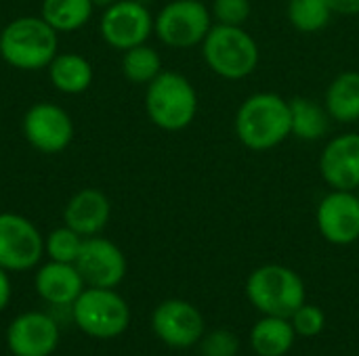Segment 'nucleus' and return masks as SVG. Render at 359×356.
<instances>
[{
	"mask_svg": "<svg viewBox=\"0 0 359 356\" xmlns=\"http://www.w3.org/2000/svg\"><path fill=\"white\" fill-rule=\"evenodd\" d=\"M72 321L90 338L111 340L128 329L130 308L116 290L84 287L72 304Z\"/></svg>",
	"mask_w": 359,
	"mask_h": 356,
	"instance_id": "nucleus-6",
	"label": "nucleus"
},
{
	"mask_svg": "<svg viewBox=\"0 0 359 356\" xmlns=\"http://www.w3.org/2000/svg\"><path fill=\"white\" fill-rule=\"evenodd\" d=\"M208 8H210L212 21L219 25L244 27L252 15V2L250 0H212Z\"/></svg>",
	"mask_w": 359,
	"mask_h": 356,
	"instance_id": "nucleus-26",
	"label": "nucleus"
},
{
	"mask_svg": "<svg viewBox=\"0 0 359 356\" xmlns=\"http://www.w3.org/2000/svg\"><path fill=\"white\" fill-rule=\"evenodd\" d=\"M208 69L229 82L246 80L259 69L261 48L246 27L215 23L200 44Z\"/></svg>",
	"mask_w": 359,
	"mask_h": 356,
	"instance_id": "nucleus-2",
	"label": "nucleus"
},
{
	"mask_svg": "<svg viewBox=\"0 0 359 356\" xmlns=\"http://www.w3.org/2000/svg\"><path fill=\"white\" fill-rule=\"evenodd\" d=\"M292 329L301 338H316L324 332L326 327V315L318 304L303 302L290 317Z\"/></svg>",
	"mask_w": 359,
	"mask_h": 356,
	"instance_id": "nucleus-27",
	"label": "nucleus"
},
{
	"mask_svg": "<svg viewBox=\"0 0 359 356\" xmlns=\"http://www.w3.org/2000/svg\"><path fill=\"white\" fill-rule=\"evenodd\" d=\"M84 239L86 237L78 235L74 229L63 225V227L50 231L48 237H44V254L48 256V260L74 264L82 250Z\"/></svg>",
	"mask_w": 359,
	"mask_h": 356,
	"instance_id": "nucleus-25",
	"label": "nucleus"
},
{
	"mask_svg": "<svg viewBox=\"0 0 359 356\" xmlns=\"http://www.w3.org/2000/svg\"><path fill=\"white\" fill-rule=\"evenodd\" d=\"M44 256V237L38 227L15 212H0V266L8 273H23Z\"/></svg>",
	"mask_w": 359,
	"mask_h": 356,
	"instance_id": "nucleus-8",
	"label": "nucleus"
},
{
	"mask_svg": "<svg viewBox=\"0 0 359 356\" xmlns=\"http://www.w3.org/2000/svg\"><path fill=\"white\" fill-rule=\"evenodd\" d=\"M198 346H200L202 356H238V353H240L238 336L225 327H219V329L204 334Z\"/></svg>",
	"mask_w": 359,
	"mask_h": 356,
	"instance_id": "nucleus-28",
	"label": "nucleus"
},
{
	"mask_svg": "<svg viewBox=\"0 0 359 356\" xmlns=\"http://www.w3.org/2000/svg\"><path fill=\"white\" fill-rule=\"evenodd\" d=\"M151 329L166 346L185 350L200 344L206 334V323L191 302L172 298L156 306L151 315Z\"/></svg>",
	"mask_w": 359,
	"mask_h": 356,
	"instance_id": "nucleus-11",
	"label": "nucleus"
},
{
	"mask_svg": "<svg viewBox=\"0 0 359 356\" xmlns=\"http://www.w3.org/2000/svg\"><path fill=\"white\" fill-rule=\"evenodd\" d=\"M93 65L78 52H57L48 63V80L63 94H82L93 84Z\"/></svg>",
	"mask_w": 359,
	"mask_h": 356,
	"instance_id": "nucleus-19",
	"label": "nucleus"
},
{
	"mask_svg": "<svg viewBox=\"0 0 359 356\" xmlns=\"http://www.w3.org/2000/svg\"><path fill=\"white\" fill-rule=\"evenodd\" d=\"M307 290L297 271L284 264H263L246 279L248 302L267 317L290 319L292 313L307 302Z\"/></svg>",
	"mask_w": 359,
	"mask_h": 356,
	"instance_id": "nucleus-5",
	"label": "nucleus"
},
{
	"mask_svg": "<svg viewBox=\"0 0 359 356\" xmlns=\"http://www.w3.org/2000/svg\"><path fill=\"white\" fill-rule=\"evenodd\" d=\"M25 141L40 153H61L74 141V122L69 113L55 105L40 101L32 105L21 122Z\"/></svg>",
	"mask_w": 359,
	"mask_h": 356,
	"instance_id": "nucleus-10",
	"label": "nucleus"
},
{
	"mask_svg": "<svg viewBox=\"0 0 359 356\" xmlns=\"http://www.w3.org/2000/svg\"><path fill=\"white\" fill-rule=\"evenodd\" d=\"M111 216V204L99 189H80L69 197L63 208L65 227L74 229L82 237L99 235Z\"/></svg>",
	"mask_w": 359,
	"mask_h": 356,
	"instance_id": "nucleus-16",
	"label": "nucleus"
},
{
	"mask_svg": "<svg viewBox=\"0 0 359 356\" xmlns=\"http://www.w3.org/2000/svg\"><path fill=\"white\" fill-rule=\"evenodd\" d=\"M358 193H359V191H358Z\"/></svg>",
	"mask_w": 359,
	"mask_h": 356,
	"instance_id": "nucleus-32",
	"label": "nucleus"
},
{
	"mask_svg": "<svg viewBox=\"0 0 359 356\" xmlns=\"http://www.w3.org/2000/svg\"><path fill=\"white\" fill-rule=\"evenodd\" d=\"M196 86L179 71H162L145 86V113L149 122L166 132H179L198 115Z\"/></svg>",
	"mask_w": 359,
	"mask_h": 356,
	"instance_id": "nucleus-4",
	"label": "nucleus"
},
{
	"mask_svg": "<svg viewBox=\"0 0 359 356\" xmlns=\"http://www.w3.org/2000/svg\"><path fill=\"white\" fill-rule=\"evenodd\" d=\"M330 6L332 15H343V17H355L359 15V0H326Z\"/></svg>",
	"mask_w": 359,
	"mask_h": 356,
	"instance_id": "nucleus-29",
	"label": "nucleus"
},
{
	"mask_svg": "<svg viewBox=\"0 0 359 356\" xmlns=\"http://www.w3.org/2000/svg\"><path fill=\"white\" fill-rule=\"evenodd\" d=\"M215 25L204 0H170L154 17V34L168 48L200 46Z\"/></svg>",
	"mask_w": 359,
	"mask_h": 356,
	"instance_id": "nucleus-7",
	"label": "nucleus"
},
{
	"mask_svg": "<svg viewBox=\"0 0 359 356\" xmlns=\"http://www.w3.org/2000/svg\"><path fill=\"white\" fill-rule=\"evenodd\" d=\"M324 107L332 122L353 126L359 122V71H341L324 92Z\"/></svg>",
	"mask_w": 359,
	"mask_h": 356,
	"instance_id": "nucleus-18",
	"label": "nucleus"
},
{
	"mask_svg": "<svg viewBox=\"0 0 359 356\" xmlns=\"http://www.w3.org/2000/svg\"><path fill=\"white\" fill-rule=\"evenodd\" d=\"M162 71H164L162 69V57L147 42L124 50V57H122V73H124V78L128 82L147 86Z\"/></svg>",
	"mask_w": 359,
	"mask_h": 356,
	"instance_id": "nucleus-23",
	"label": "nucleus"
},
{
	"mask_svg": "<svg viewBox=\"0 0 359 356\" xmlns=\"http://www.w3.org/2000/svg\"><path fill=\"white\" fill-rule=\"evenodd\" d=\"M99 31L111 48L124 52L149 40L154 34V15L143 0H118L103 8Z\"/></svg>",
	"mask_w": 359,
	"mask_h": 356,
	"instance_id": "nucleus-9",
	"label": "nucleus"
},
{
	"mask_svg": "<svg viewBox=\"0 0 359 356\" xmlns=\"http://www.w3.org/2000/svg\"><path fill=\"white\" fill-rule=\"evenodd\" d=\"M57 52V31L42 17H17L0 29V57L15 69H44Z\"/></svg>",
	"mask_w": 359,
	"mask_h": 356,
	"instance_id": "nucleus-3",
	"label": "nucleus"
},
{
	"mask_svg": "<svg viewBox=\"0 0 359 356\" xmlns=\"http://www.w3.org/2000/svg\"><path fill=\"white\" fill-rule=\"evenodd\" d=\"M76 269L86 287L116 290L126 277L124 252L105 237H86L76 258Z\"/></svg>",
	"mask_w": 359,
	"mask_h": 356,
	"instance_id": "nucleus-12",
	"label": "nucleus"
},
{
	"mask_svg": "<svg viewBox=\"0 0 359 356\" xmlns=\"http://www.w3.org/2000/svg\"><path fill=\"white\" fill-rule=\"evenodd\" d=\"M286 17L297 31L316 34L330 23L332 10L326 0H288Z\"/></svg>",
	"mask_w": 359,
	"mask_h": 356,
	"instance_id": "nucleus-24",
	"label": "nucleus"
},
{
	"mask_svg": "<svg viewBox=\"0 0 359 356\" xmlns=\"http://www.w3.org/2000/svg\"><path fill=\"white\" fill-rule=\"evenodd\" d=\"M93 0H42L40 17L59 34L84 27L93 17Z\"/></svg>",
	"mask_w": 359,
	"mask_h": 356,
	"instance_id": "nucleus-22",
	"label": "nucleus"
},
{
	"mask_svg": "<svg viewBox=\"0 0 359 356\" xmlns=\"http://www.w3.org/2000/svg\"><path fill=\"white\" fill-rule=\"evenodd\" d=\"M290 103V136L303 143L322 141L328 130L332 118L328 115L324 103H318L307 97H292Z\"/></svg>",
	"mask_w": 359,
	"mask_h": 356,
	"instance_id": "nucleus-20",
	"label": "nucleus"
},
{
	"mask_svg": "<svg viewBox=\"0 0 359 356\" xmlns=\"http://www.w3.org/2000/svg\"><path fill=\"white\" fill-rule=\"evenodd\" d=\"M34 285L38 296L55 308H72L76 298L86 287L76 264L55 262V260L38 269Z\"/></svg>",
	"mask_w": 359,
	"mask_h": 356,
	"instance_id": "nucleus-17",
	"label": "nucleus"
},
{
	"mask_svg": "<svg viewBox=\"0 0 359 356\" xmlns=\"http://www.w3.org/2000/svg\"><path fill=\"white\" fill-rule=\"evenodd\" d=\"M238 141L255 153L271 151L290 138V103L276 92L246 97L233 118Z\"/></svg>",
	"mask_w": 359,
	"mask_h": 356,
	"instance_id": "nucleus-1",
	"label": "nucleus"
},
{
	"mask_svg": "<svg viewBox=\"0 0 359 356\" xmlns=\"http://www.w3.org/2000/svg\"><path fill=\"white\" fill-rule=\"evenodd\" d=\"M6 346L13 356H50L59 346V325L46 313H23L8 323Z\"/></svg>",
	"mask_w": 359,
	"mask_h": 356,
	"instance_id": "nucleus-15",
	"label": "nucleus"
},
{
	"mask_svg": "<svg viewBox=\"0 0 359 356\" xmlns=\"http://www.w3.org/2000/svg\"><path fill=\"white\" fill-rule=\"evenodd\" d=\"M11 292H13V287H11L8 271H4V269L0 266V313L8 306V302H11Z\"/></svg>",
	"mask_w": 359,
	"mask_h": 356,
	"instance_id": "nucleus-30",
	"label": "nucleus"
},
{
	"mask_svg": "<svg viewBox=\"0 0 359 356\" xmlns=\"http://www.w3.org/2000/svg\"><path fill=\"white\" fill-rule=\"evenodd\" d=\"M297 334L290 319L263 315L250 329V348L259 356H284L294 346Z\"/></svg>",
	"mask_w": 359,
	"mask_h": 356,
	"instance_id": "nucleus-21",
	"label": "nucleus"
},
{
	"mask_svg": "<svg viewBox=\"0 0 359 356\" xmlns=\"http://www.w3.org/2000/svg\"><path fill=\"white\" fill-rule=\"evenodd\" d=\"M114 2H118V0H93V4H95V6H101V8H107V6L114 4Z\"/></svg>",
	"mask_w": 359,
	"mask_h": 356,
	"instance_id": "nucleus-31",
	"label": "nucleus"
},
{
	"mask_svg": "<svg viewBox=\"0 0 359 356\" xmlns=\"http://www.w3.org/2000/svg\"><path fill=\"white\" fill-rule=\"evenodd\" d=\"M316 225L320 235L332 245L359 241V193L330 189L318 204Z\"/></svg>",
	"mask_w": 359,
	"mask_h": 356,
	"instance_id": "nucleus-13",
	"label": "nucleus"
},
{
	"mask_svg": "<svg viewBox=\"0 0 359 356\" xmlns=\"http://www.w3.org/2000/svg\"><path fill=\"white\" fill-rule=\"evenodd\" d=\"M322 180L334 191H359V132L332 136L318 162Z\"/></svg>",
	"mask_w": 359,
	"mask_h": 356,
	"instance_id": "nucleus-14",
	"label": "nucleus"
}]
</instances>
